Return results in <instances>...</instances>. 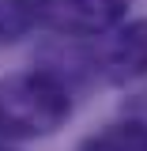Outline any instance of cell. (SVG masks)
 Masks as SVG:
<instances>
[{
	"label": "cell",
	"instance_id": "1",
	"mask_svg": "<svg viewBox=\"0 0 147 151\" xmlns=\"http://www.w3.org/2000/svg\"><path fill=\"white\" fill-rule=\"evenodd\" d=\"M72 117V87L57 68H27L0 79V140H38Z\"/></svg>",
	"mask_w": 147,
	"mask_h": 151
},
{
	"label": "cell",
	"instance_id": "5",
	"mask_svg": "<svg viewBox=\"0 0 147 151\" xmlns=\"http://www.w3.org/2000/svg\"><path fill=\"white\" fill-rule=\"evenodd\" d=\"M121 129L147 151V91L128 94V98L121 102Z\"/></svg>",
	"mask_w": 147,
	"mask_h": 151
},
{
	"label": "cell",
	"instance_id": "6",
	"mask_svg": "<svg viewBox=\"0 0 147 151\" xmlns=\"http://www.w3.org/2000/svg\"><path fill=\"white\" fill-rule=\"evenodd\" d=\"M79 151H143V147H140L121 125H113V129L98 132V136H87V140L79 144Z\"/></svg>",
	"mask_w": 147,
	"mask_h": 151
},
{
	"label": "cell",
	"instance_id": "2",
	"mask_svg": "<svg viewBox=\"0 0 147 151\" xmlns=\"http://www.w3.org/2000/svg\"><path fill=\"white\" fill-rule=\"evenodd\" d=\"M128 0H42V27L64 38H102L121 27Z\"/></svg>",
	"mask_w": 147,
	"mask_h": 151
},
{
	"label": "cell",
	"instance_id": "3",
	"mask_svg": "<svg viewBox=\"0 0 147 151\" xmlns=\"http://www.w3.org/2000/svg\"><path fill=\"white\" fill-rule=\"evenodd\" d=\"M91 68L106 83H132L147 76V19L121 23L113 34H106L91 53Z\"/></svg>",
	"mask_w": 147,
	"mask_h": 151
},
{
	"label": "cell",
	"instance_id": "4",
	"mask_svg": "<svg viewBox=\"0 0 147 151\" xmlns=\"http://www.w3.org/2000/svg\"><path fill=\"white\" fill-rule=\"evenodd\" d=\"M42 23V0H0V45L27 38Z\"/></svg>",
	"mask_w": 147,
	"mask_h": 151
}]
</instances>
